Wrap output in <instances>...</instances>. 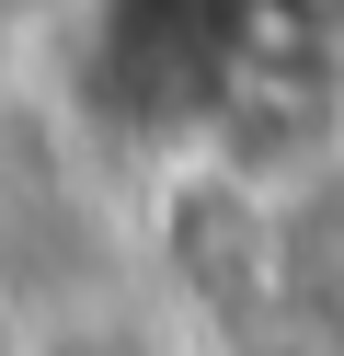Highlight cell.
I'll use <instances>...</instances> for the list:
<instances>
[{
	"mask_svg": "<svg viewBox=\"0 0 344 356\" xmlns=\"http://www.w3.org/2000/svg\"><path fill=\"white\" fill-rule=\"evenodd\" d=\"M252 0H81V104L149 149H206L229 115Z\"/></svg>",
	"mask_w": 344,
	"mask_h": 356,
	"instance_id": "1",
	"label": "cell"
},
{
	"mask_svg": "<svg viewBox=\"0 0 344 356\" xmlns=\"http://www.w3.org/2000/svg\"><path fill=\"white\" fill-rule=\"evenodd\" d=\"M264 184V310L321 345H344V138L298 149Z\"/></svg>",
	"mask_w": 344,
	"mask_h": 356,
	"instance_id": "2",
	"label": "cell"
},
{
	"mask_svg": "<svg viewBox=\"0 0 344 356\" xmlns=\"http://www.w3.org/2000/svg\"><path fill=\"white\" fill-rule=\"evenodd\" d=\"M0 356H35V322H23L12 299H0Z\"/></svg>",
	"mask_w": 344,
	"mask_h": 356,
	"instance_id": "3",
	"label": "cell"
}]
</instances>
